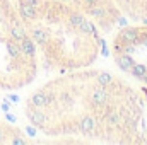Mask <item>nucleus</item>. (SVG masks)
I'll use <instances>...</instances> for the list:
<instances>
[{
	"instance_id": "39448f33",
	"label": "nucleus",
	"mask_w": 147,
	"mask_h": 145,
	"mask_svg": "<svg viewBox=\"0 0 147 145\" xmlns=\"http://www.w3.org/2000/svg\"><path fill=\"white\" fill-rule=\"evenodd\" d=\"M2 109H3V111H9V104H7L5 101H3V104H2Z\"/></svg>"
},
{
	"instance_id": "f257e3e1",
	"label": "nucleus",
	"mask_w": 147,
	"mask_h": 145,
	"mask_svg": "<svg viewBox=\"0 0 147 145\" xmlns=\"http://www.w3.org/2000/svg\"><path fill=\"white\" fill-rule=\"evenodd\" d=\"M146 91L106 68L63 72L34 89L24 104L29 125L46 137L86 144L142 145Z\"/></svg>"
},
{
	"instance_id": "20e7f679",
	"label": "nucleus",
	"mask_w": 147,
	"mask_h": 145,
	"mask_svg": "<svg viewBox=\"0 0 147 145\" xmlns=\"http://www.w3.org/2000/svg\"><path fill=\"white\" fill-rule=\"evenodd\" d=\"M123 17L137 22L147 19V0H115Z\"/></svg>"
},
{
	"instance_id": "7ed1b4c3",
	"label": "nucleus",
	"mask_w": 147,
	"mask_h": 145,
	"mask_svg": "<svg viewBox=\"0 0 147 145\" xmlns=\"http://www.w3.org/2000/svg\"><path fill=\"white\" fill-rule=\"evenodd\" d=\"M110 51L125 75L147 85V19L118 29L111 39Z\"/></svg>"
},
{
	"instance_id": "423d86ee",
	"label": "nucleus",
	"mask_w": 147,
	"mask_h": 145,
	"mask_svg": "<svg viewBox=\"0 0 147 145\" xmlns=\"http://www.w3.org/2000/svg\"><path fill=\"white\" fill-rule=\"evenodd\" d=\"M146 137H147V125H146Z\"/></svg>"
},
{
	"instance_id": "f03ea898",
	"label": "nucleus",
	"mask_w": 147,
	"mask_h": 145,
	"mask_svg": "<svg viewBox=\"0 0 147 145\" xmlns=\"http://www.w3.org/2000/svg\"><path fill=\"white\" fill-rule=\"evenodd\" d=\"M28 34L46 68L70 72L92 67L103 51V33L70 0H16Z\"/></svg>"
}]
</instances>
